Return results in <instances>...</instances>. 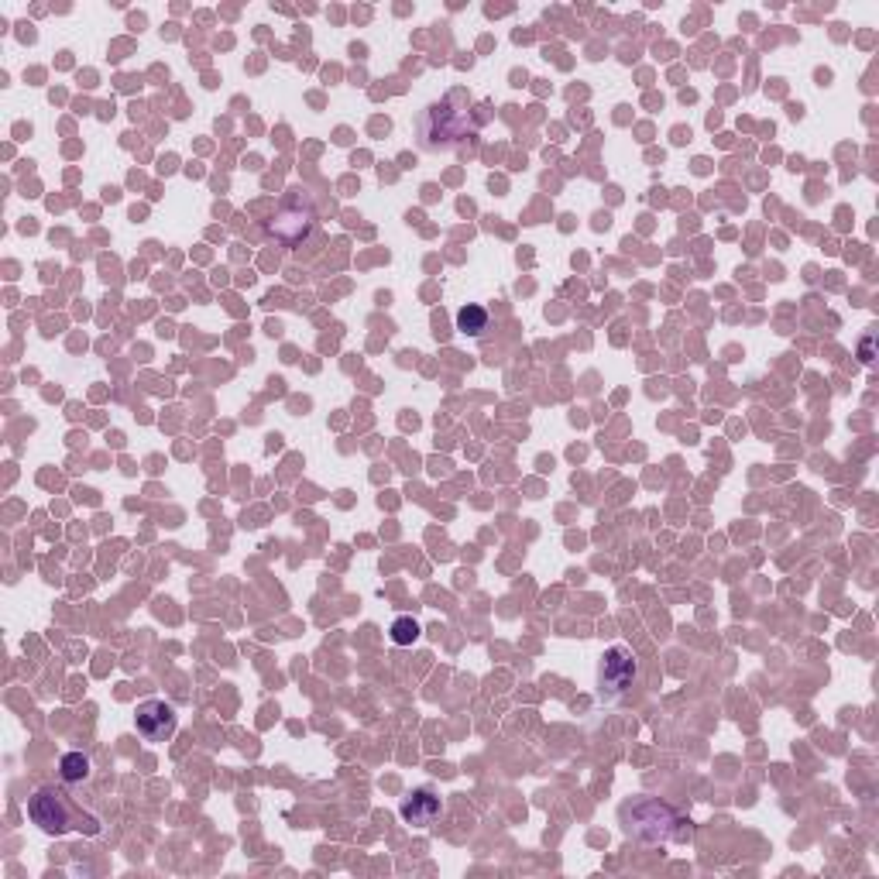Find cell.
I'll return each mask as SVG.
<instances>
[{
  "label": "cell",
  "instance_id": "6da1fadb",
  "mask_svg": "<svg viewBox=\"0 0 879 879\" xmlns=\"http://www.w3.org/2000/svg\"><path fill=\"white\" fill-rule=\"evenodd\" d=\"M488 121V107H481L478 114L471 110H457L454 107V93H450L443 104H433L423 114V124H419V134H423V145L430 152H454L464 141H471L474 134L485 128Z\"/></svg>",
  "mask_w": 879,
  "mask_h": 879
},
{
  "label": "cell",
  "instance_id": "7a4b0ae2",
  "mask_svg": "<svg viewBox=\"0 0 879 879\" xmlns=\"http://www.w3.org/2000/svg\"><path fill=\"white\" fill-rule=\"evenodd\" d=\"M625 831L643 842H691V821L660 801H639L622 811Z\"/></svg>",
  "mask_w": 879,
  "mask_h": 879
},
{
  "label": "cell",
  "instance_id": "3957f363",
  "mask_svg": "<svg viewBox=\"0 0 879 879\" xmlns=\"http://www.w3.org/2000/svg\"><path fill=\"white\" fill-rule=\"evenodd\" d=\"M28 814L45 835H66L69 828H76L73 811H69V804L62 801V794L55 787L35 790V797L28 801Z\"/></svg>",
  "mask_w": 879,
  "mask_h": 879
},
{
  "label": "cell",
  "instance_id": "277c9868",
  "mask_svg": "<svg viewBox=\"0 0 879 879\" xmlns=\"http://www.w3.org/2000/svg\"><path fill=\"white\" fill-rule=\"evenodd\" d=\"M601 691L612 694V698H622L625 691L636 680V663H632V653L625 646H612L605 656H601Z\"/></svg>",
  "mask_w": 879,
  "mask_h": 879
},
{
  "label": "cell",
  "instance_id": "5b68a950",
  "mask_svg": "<svg viewBox=\"0 0 879 879\" xmlns=\"http://www.w3.org/2000/svg\"><path fill=\"white\" fill-rule=\"evenodd\" d=\"M134 725H138V732L145 735L148 742H165L176 735L179 715H176V708L165 701H145V704H138Z\"/></svg>",
  "mask_w": 879,
  "mask_h": 879
},
{
  "label": "cell",
  "instance_id": "8992f818",
  "mask_svg": "<svg viewBox=\"0 0 879 879\" xmlns=\"http://www.w3.org/2000/svg\"><path fill=\"white\" fill-rule=\"evenodd\" d=\"M399 811H402V818H406L409 825L426 828V825H433V818L440 814V801L430 794V790H413V797H406Z\"/></svg>",
  "mask_w": 879,
  "mask_h": 879
},
{
  "label": "cell",
  "instance_id": "52a82bcc",
  "mask_svg": "<svg viewBox=\"0 0 879 879\" xmlns=\"http://www.w3.org/2000/svg\"><path fill=\"white\" fill-rule=\"evenodd\" d=\"M310 231H313V210L310 207L299 210V213H279V220L272 224V234L279 237V241L285 237V244H289V248L303 241Z\"/></svg>",
  "mask_w": 879,
  "mask_h": 879
},
{
  "label": "cell",
  "instance_id": "ba28073f",
  "mask_svg": "<svg viewBox=\"0 0 879 879\" xmlns=\"http://www.w3.org/2000/svg\"><path fill=\"white\" fill-rule=\"evenodd\" d=\"M457 330L471 337H481L488 330V310H481V306H464V310L457 313Z\"/></svg>",
  "mask_w": 879,
  "mask_h": 879
},
{
  "label": "cell",
  "instance_id": "9c48e42d",
  "mask_svg": "<svg viewBox=\"0 0 879 879\" xmlns=\"http://www.w3.org/2000/svg\"><path fill=\"white\" fill-rule=\"evenodd\" d=\"M59 770H62V780L66 783H83L86 776H90V759H86L83 752H66Z\"/></svg>",
  "mask_w": 879,
  "mask_h": 879
},
{
  "label": "cell",
  "instance_id": "30bf717a",
  "mask_svg": "<svg viewBox=\"0 0 879 879\" xmlns=\"http://www.w3.org/2000/svg\"><path fill=\"white\" fill-rule=\"evenodd\" d=\"M416 639H419V625L413 619H406V615H402V619L392 622V643L395 646H413Z\"/></svg>",
  "mask_w": 879,
  "mask_h": 879
}]
</instances>
